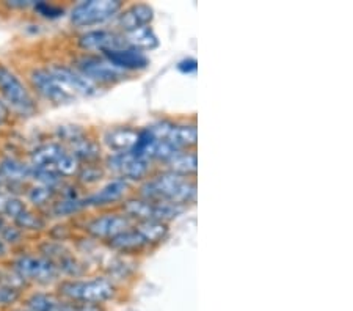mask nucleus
Instances as JSON below:
<instances>
[{"instance_id": "1a4fd4ad", "label": "nucleus", "mask_w": 353, "mask_h": 311, "mask_svg": "<svg viewBox=\"0 0 353 311\" xmlns=\"http://www.w3.org/2000/svg\"><path fill=\"white\" fill-rule=\"evenodd\" d=\"M132 225V220L126 214L119 211V209L118 211L117 209H113V211L109 209V211H99V214L85 217L81 225V231L85 236L90 237V239L101 242L104 245L107 241H110L112 237L126 231Z\"/></svg>"}, {"instance_id": "423d86ee", "label": "nucleus", "mask_w": 353, "mask_h": 311, "mask_svg": "<svg viewBox=\"0 0 353 311\" xmlns=\"http://www.w3.org/2000/svg\"><path fill=\"white\" fill-rule=\"evenodd\" d=\"M70 63L76 68L83 77H87L91 83H94L96 87H99L101 90L110 88L113 85L121 83L130 77L117 70L104 55L99 54L77 52L71 57Z\"/></svg>"}, {"instance_id": "9d476101", "label": "nucleus", "mask_w": 353, "mask_h": 311, "mask_svg": "<svg viewBox=\"0 0 353 311\" xmlns=\"http://www.w3.org/2000/svg\"><path fill=\"white\" fill-rule=\"evenodd\" d=\"M107 174H112V178H121L129 181L130 184H140L146 178H150L156 172L154 163L139 159L132 152H115V154H107L102 159Z\"/></svg>"}, {"instance_id": "c85d7f7f", "label": "nucleus", "mask_w": 353, "mask_h": 311, "mask_svg": "<svg viewBox=\"0 0 353 311\" xmlns=\"http://www.w3.org/2000/svg\"><path fill=\"white\" fill-rule=\"evenodd\" d=\"M32 10L35 11V14H38L39 18L49 19V21L60 19L66 14L65 7H61V5H59V3H52V2H43V0L33 3Z\"/></svg>"}, {"instance_id": "b1692460", "label": "nucleus", "mask_w": 353, "mask_h": 311, "mask_svg": "<svg viewBox=\"0 0 353 311\" xmlns=\"http://www.w3.org/2000/svg\"><path fill=\"white\" fill-rule=\"evenodd\" d=\"M165 170L174 172L182 177L196 178L198 172V156L196 150H182L178 151L176 154L163 165Z\"/></svg>"}, {"instance_id": "aec40b11", "label": "nucleus", "mask_w": 353, "mask_h": 311, "mask_svg": "<svg viewBox=\"0 0 353 311\" xmlns=\"http://www.w3.org/2000/svg\"><path fill=\"white\" fill-rule=\"evenodd\" d=\"M105 277H109L112 281H115L119 288H126L129 283L137 280V265L132 258L119 257V254H112L104 268H102V272Z\"/></svg>"}, {"instance_id": "4468645a", "label": "nucleus", "mask_w": 353, "mask_h": 311, "mask_svg": "<svg viewBox=\"0 0 353 311\" xmlns=\"http://www.w3.org/2000/svg\"><path fill=\"white\" fill-rule=\"evenodd\" d=\"M134 184L121 178H110L101 184L94 190L83 194V206L85 211L94 209V211H109L126 200L128 197L134 194Z\"/></svg>"}, {"instance_id": "0eeeda50", "label": "nucleus", "mask_w": 353, "mask_h": 311, "mask_svg": "<svg viewBox=\"0 0 353 311\" xmlns=\"http://www.w3.org/2000/svg\"><path fill=\"white\" fill-rule=\"evenodd\" d=\"M28 163L32 167L54 170V172L61 174L65 179H74L79 168H81V162L74 157L72 152L65 145H61L57 140L44 141V143L38 145L30 152V162Z\"/></svg>"}, {"instance_id": "473e14b6", "label": "nucleus", "mask_w": 353, "mask_h": 311, "mask_svg": "<svg viewBox=\"0 0 353 311\" xmlns=\"http://www.w3.org/2000/svg\"><path fill=\"white\" fill-rule=\"evenodd\" d=\"M16 118L13 113L8 110V107L0 101V129H8L14 124Z\"/></svg>"}, {"instance_id": "2f4dec72", "label": "nucleus", "mask_w": 353, "mask_h": 311, "mask_svg": "<svg viewBox=\"0 0 353 311\" xmlns=\"http://www.w3.org/2000/svg\"><path fill=\"white\" fill-rule=\"evenodd\" d=\"M178 71L181 74H185V76H190V74H195L196 70H198V61L196 59H193V57H185V59H182L181 61H178Z\"/></svg>"}, {"instance_id": "c9c22d12", "label": "nucleus", "mask_w": 353, "mask_h": 311, "mask_svg": "<svg viewBox=\"0 0 353 311\" xmlns=\"http://www.w3.org/2000/svg\"><path fill=\"white\" fill-rule=\"evenodd\" d=\"M11 311H32V310H28V308L22 307V305H21V307H18V308H13V310H11Z\"/></svg>"}, {"instance_id": "cd10ccee", "label": "nucleus", "mask_w": 353, "mask_h": 311, "mask_svg": "<svg viewBox=\"0 0 353 311\" xmlns=\"http://www.w3.org/2000/svg\"><path fill=\"white\" fill-rule=\"evenodd\" d=\"M57 194H59L57 190L44 188V185H39V184H32L26 188L27 201L30 203L33 208H37L38 211L48 209L50 205H52V201L57 198Z\"/></svg>"}, {"instance_id": "ddd939ff", "label": "nucleus", "mask_w": 353, "mask_h": 311, "mask_svg": "<svg viewBox=\"0 0 353 311\" xmlns=\"http://www.w3.org/2000/svg\"><path fill=\"white\" fill-rule=\"evenodd\" d=\"M39 254H43L52 261L61 279H81V277H87L90 272V268L87 263L82 261L81 258L74 253L71 248H68L65 242L48 239L43 241L38 245Z\"/></svg>"}, {"instance_id": "a211bd4d", "label": "nucleus", "mask_w": 353, "mask_h": 311, "mask_svg": "<svg viewBox=\"0 0 353 311\" xmlns=\"http://www.w3.org/2000/svg\"><path fill=\"white\" fill-rule=\"evenodd\" d=\"M104 247L109 248L112 253L119 254V257H126L132 259H135L137 257H141V254H148L152 250L139 231L135 230L134 225L126 231H123V233L112 237L110 241H107Z\"/></svg>"}, {"instance_id": "5701e85b", "label": "nucleus", "mask_w": 353, "mask_h": 311, "mask_svg": "<svg viewBox=\"0 0 353 311\" xmlns=\"http://www.w3.org/2000/svg\"><path fill=\"white\" fill-rule=\"evenodd\" d=\"M124 39H126L129 48H134L145 54L161 46V39H159L156 30L151 26H145L137 28V30L124 33Z\"/></svg>"}, {"instance_id": "dca6fc26", "label": "nucleus", "mask_w": 353, "mask_h": 311, "mask_svg": "<svg viewBox=\"0 0 353 311\" xmlns=\"http://www.w3.org/2000/svg\"><path fill=\"white\" fill-rule=\"evenodd\" d=\"M76 48L79 52L85 54H105L109 50L128 46L123 33L115 28H91L85 30L76 38Z\"/></svg>"}, {"instance_id": "9b49d317", "label": "nucleus", "mask_w": 353, "mask_h": 311, "mask_svg": "<svg viewBox=\"0 0 353 311\" xmlns=\"http://www.w3.org/2000/svg\"><path fill=\"white\" fill-rule=\"evenodd\" d=\"M148 128L159 140L167 141L176 150H196L198 132L195 121L159 118V120L148 124Z\"/></svg>"}, {"instance_id": "a878e982", "label": "nucleus", "mask_w": 353, "mask_h": 311, "mask_svg": "<svg viewBox=\"0 0 353 311\" xmlns=\"http://www.w3.org/2000/svg\"><path fill=\"white\" fill-rule=\"evenodd\" d=\"M11 223L22 231V233H41L48 228V219L43 216L41 211L38 209L26 208L18 217L11 220Z\"/></svg>"}, {"instance_id": "f03ea898", "label": "nucleus", "mask_w": 353, "mask_h": 311, "mask_svg": "<svg viewBox=\"0 0 353 311\" xmlns=\"http://www.w3.org/2000/svg\"><path fill=\"white\" fill-rule=\"evenodd\" d=\"M123 288L104 274L81 277V279H61L55 285V294L71 302L109 307L123 297Z\"/></svg>"}, {"instance_id": "f704fd0d", "label": "nucleus", "mask_w": 353, "mask_h": 311, "mask_svg": "<svg viewBox=\"0 0 353 311\" xmlns=\"http://www.w3.org/2000/svg\"><path fill=\"white\" fill-rule=\"evenodd\" d=\"M5 225H7V219H5L3 216H0V233H2Z\"/></svg>"}, {"instance_id": "20e7f679", "label": "nucleus", "mask_w": 353, "mask_h": 311, "mask_svg": "<svg viewBox=\"0 0 353 311\" xmlns=\"http://www.w3.org/2000/svg\"><path fill=\"white\" fill-rule=\"evenodd\" d=\"M10 269L27 286H55L61 280V275L54 263L39 253L22 252L14 254V258L10 261Z\"/></svg>"}, {"instance_id": "4be33fe9", "label": "nucleus", "mask_w": 353, "mask_h": 311, "mask_svg": "<svg viewBox=\"0 0 353 311\" xmlns=\"http://www.w3.org/2000/svg\"><path fill=\"white\" fill-rule=\"evenodd\" d=\"M157 146H159V139L151 132L150 128L143 126V128H139V132H137L134 146L130 148V152H132L135 157H139V159L154 163Z\"/></svg>"}, {"instance_id": "7ed1b4c3", "label": "nucleus", "mask_w": 353, "mask_h": 311, "mask_svg": "<svg viewBox=\"0 0 353 311\" xmlns=\"http://www.w3.org/2000/svg\"><path fill=\"white\" fill-rule=\"evenodd\" d=\"M0 101L14 118H33L39 113V101L32 93L26 79L7 61L0 59Z\"/></svg>"}, {"instance_id": "393cba45", "label": "nucleus", "mask_w": 353, "mask_h": 311, "mask_svg": "<svg viewBox=\"0 0 353 311\" xmlns=\"http://www.w3.org/2000/svg\"><path fill=\"white\" fill-rule=\"evenodd\" d=\"M135 230L148 242L152 250L167 239L170 234V223L159 222V220H145V222H134Z\"/></svg>"}, {"instance_id": "f3484780", "label": "nucleus", "mask_w": 353, "mask_h": 311, "mask_svg": "<svg viewBox=\"0 0 353 311\" xmlns=\"http://www.w3.org/2000/svg\"><path fill=\"white\" fill-rule=\"evenodd\" d=\"M154 8L146 2L124 5V8L119 11L115 21H113V28L124 35V33L137 30L140 27L151 26L152 21H154Z\"/></svg>"}, {"instance_id": "c756f323", "label": "nucleus", "mask_w": 353, "mask_h": 311, "mask_svg": "<svg viewBox=\"0 0 353 311\" xmlns=\"http://www.w3.org/2000/svg\"><path fill=\"white\" fill-rule=\"evenodd\" d=\"M26 290L16 286L8 285H0V307H13L14 303L22 301V297L26 296Z\"/></svg>"}, {"instance_id": "f257e3e1", "label": "nucleus", "mask_w": 353, "mask_h": 311, "mask_svg": "<svg viewBox=\"0 0 353 311\" xmlns=\"http://www.w3.org/2000/svg\"><path fill=\"white\" fill-rule=\"evenodd\" d=\"M196 178L182 177L165 168H156L150 178L135 185L134 194L150 201L189 208L196 201Z\"/></svg>"}, {"instance_id": "bb28decb", "label": "nucleus", "mask_w": 353, "mask_h": 311, "mask_svg": "<svg viewBox=\"0 0 353 311\" xmlns=\"http://www.w3.org/2000/svg\"><path fill=\"white\" fill-rule=\"evenodd\" d=\"M107 177V172L102 162L99 163H81V168L74 179H76V184L81 189H88L94 188V185H99L102 179Z\"/></svg>"}, {"instance_id": "72a5a7b5", "label": "nucleus", "mask_w": 353, "mask_h": 311, "mask_svg": "<svg viewBox=\"0 0 353 311\" xmlns=\"http://www.w3.org/2000/svg\"><path fill=\"white\" fill-rule=\"evenodd\" d=\"M33 0H10V2H5L3 7L10 10H27L33 7Z\"/></svg>"}, {"instance_id": "412c9836", "label": "nucleus", "mask_w": 353, "mask_h": 311, "mask_svg": "<svg viewBox=\"0 0 353 311\" xmlns=\"http://www.w3.org/2000/svg\"><path fill=\"white\" fill-rule=\"evenodd\" d=\"M137 132H139V128L129 126V124L112 126L102 134V145L110 151V154L130 151L134 146Z\"/></svg>"}, {"instance_id": "6e6552de", "label": "nucleus", "mask_w": 353, "mask_h": 311, "mask_svg": "<svg viewBox=\"0 0 353 311\" xmlns=\"http://www.w3.org/2000/svg\"><path fill=\"white\" fill-rule=\"evenodd\" d=\"M119 211L132 220V222H145V220H159V222L170 223L187 211V208L168 205V203L150 201L145 198L132 194L128 197L121 205Z\"/></svg>"}, {"instance_id": "7c9ffc66", "label": "nucleus", "mask_w": 353, "mask_h": 311, "mask_svg": "<svg viewBox=\"0 0 353 311\" xmlns=\"http://www.w3.org/2000/svg\"><path fill=\"white\" fill-rule=\"evenodd\" d=\"M24 237H26V233H22L18 226H14L13 223H8V222L3 226L2 233H0V239H2L10 248L21 245L22 242H24Z\"/></svg>"}, {"instance_id": "6ab92c4d", "label": "nucleus", "mask_w": 353, "mask_h": 311, "mask_svg": "<svg viewBox=\"0 0 353 311\" xmlns=\"http://www.w3.org/2000/svg\"><path fill=\"white\" fill-rule=\"evenodd\" d=\"M102 55H104L105 59L117 68V70H119L128 76L134 74V72L146 71L151 65V60H150V57H148V54L140 52V50L129 48V46L119 48L115 50H109V52H105Z\"/></svg>"}, {"instance_id": "2eb2a0df", "label": "nucleus", "mask_w": 353, "mask_h": 311, "mask_svg": "<svg viewBox=\"0 0 353 311\" xmlns=\"http://www.w3.org/2000/svg\"><path fill=\"white\" fill-rule=\"evenodd\" d=\"M50 74L65 92L76 101L79 98H94L101 93V88L83 77L70 61H49L46 63Z\"/></svg>"}, {"instance_id": "39448f33", "label": "nucleus", "mask_w": 353, "mask_h": 311, "mask_svg": "<svg viewBox=\"0 0 353 311\" xmlns=\"http://www.w3.org/2000/svg\"><path fill=\"white\" fill-rule=\"evenodd\" d=\"M123 0H82L70 11V22L79 30H91L115 21L124 8Z\"/></svg>"}, {"instance_id": "f8f14e48", "label": "nucleus", "mask_w": 353, "mask_h": 311, "mask_svg": "<svg viewBox=\"0 0 353 311\" xmlns=\"http://www.w3.org/2000/svg\"><path fill=\"white\" fill-rule=\"evenodd\" d=\"M24 79L38 101L41 99L52 106H68L74 103V99L60 87L46 65H32L26 71Z\"/></svg>"}]
</instances>
